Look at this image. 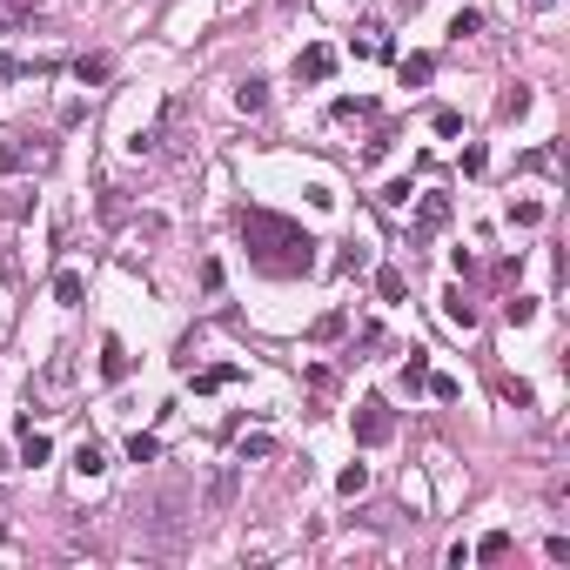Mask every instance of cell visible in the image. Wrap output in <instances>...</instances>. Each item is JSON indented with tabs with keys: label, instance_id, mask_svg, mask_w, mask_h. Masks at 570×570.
<instances>
[{
	"label": "cell",
	"instance_id": "11",
	"mask_svg": "<svg viewBox=\"0 0 570 570\" xmlns=\"http://www.w3.org/2000/svg\"><path fill=\"white\" fill-rule=\"evenodd\" d=\"M154 450H162V443H154V436H128V463H154Z\"/></svg>",
	"mask_w": 570,
	"mask_h": 570
},
{
	"label": "cell",
	"instance_id": "16",
	"mask_svg": "<svg viewBox=\"0 0 570 570\" xmlns=\"http://www.w3.org/2000/svg\"><path fill=\"white\" fill-rule=\"evenodd\" d=\"M356 490H369V470L349 463V470H343V496H356Z\"/></svg>",
	"mask_w": 570,
	"mask_h": 570
},
{
	"label": "cell",
	"instance_id": "4",
	"mask_svg": "<svg viewBox=\"0 0 570 570\" xmlns=\"http://www.w3.org/2000/svg\"><path fill=\"white\" fill-rule=\"evenodd\" d=\"M235 107H241V115H262V107H269V81H241V88H235Z\"/></svg>",
	"mask_w": 570,
	"mask_h": 570
},
{
	"label": "cell",
	"instance_id": "24",
	"mask_svg": "<svg viewBox=\"0 0 570 570\" xmlns=\"http://www.w3.org/2000/svg\"><path fill=\"white\" fill-rule=\"evenodd\" d=\"M20 7H41V0H20Z\"/></svg>",
	"mask_w": 570,
	"mask_h": 570
},
{
	"label": "cell",
	"instance_id": "1",
	"mask_svg": "<svg viewBox=\"0 0 570 570\" xmlns=\"http://www.w3.org/2000/svg\"><path fill=\"white\" fill-rule=\"evenodd\" d=\"M47 162H54V141H47V135L0 141V175H14V168H47Z\"/></svg>",
	"mask_w": 570,
	"mask_h": 570
},
{
	"label": "cell",
	"instance_id": "26",
	"mask_svg": "<svg viewBox=\"0 0 570 570\" xmlns=\"http://www.w3.org/2000/svg\"><path fill=\"white\" fill-rule=\"evenodd\" d=\"M0 524H7V517H0Z\"/></svg>",
	"mask_w": 570,
	"mask_h": 570
},
{
	"label": "cell",
	"instance_id": "25",
	"mask_svg": "<svg viewBox=\"0 0 570 570\" xmlns=\"http://www.w3.org/2000/svg\"><path fill=\"white\" fill-rule=\"evenodd\" d=\"M403 7H416V0H403Z\"/></svg>",
	"mask_w": 570,
	"mask_h": 570
},
{
	"label": "cell",
	"instance_id": "3",
	"mask_svg": "<svg viewBox=\"0 0 570 570\" xmlns=\"http://www.w3.org/2000/svg\"><path fill=\"white\" fill-rule=\"evenodd\" d=\"M356 436H362V443H383V436H390V409H383V403H362Z\"/></svg>",
	"mask_w": 570,
	"mask_h": 570
},
{
	"label": "cell",
	"instance_id": "14",
	"mask_svg": "<svg viewBox=\"0 0 570 570\" xmlns=\"http://www.w3.org/2000/svg\"><path fill=\"white\" fill-rule=\"evenodd\" d=\"M503 550H511V530H490V537L477 543V557H503Z\"/></svg>",
	"mask_w": 570,
	"mask_h": 570
},
{
	"label": "cell",
	"instance_id": "21",
	"mask_svg": "<svg viewBox=\"0 0 570 570\" xmlns=\"http://www.w3.org/2000/svg\"><path fill=\"white\" fill-rule=\"evenodd\" d=\"M450 322H456V329H470V322H477V309H470L463 296H450Z\"/></svg>",
	"mask_w": 570,
	"mask_h": 570
},
{
	"label": "cell",
	"instance_id": "8",
	"mask_svg": "<svg viewBox=\"0 0 570 570\" xmlns=\"http://www.w3.org/2000/svg\"><path fill=\"white\" fill-rule=\"evenodd\" d=\"M256 456H275V436H241V443H235V463H256Z\"/></svg>",
	"mask_w": 570,
	"mask_h": 570
},
{
	"label": "cell",
	"instance_id": "23",
	"mask_svg": "<svg viewBox=\"0 0 570 570\" xmlns=\"http://www.w3.org/2000/svg\"><path fill=\"white\" fill-rule=\"evenodd\" d=\"M7 75H14V54H0V81H7Z\"/></svg>",
	"mask_w": 570,
	"mask_h": 570
},
{
	"label": "cell",
	"instance_id": "6",
	"mask_svg": "<svg viewBox=\"0 0 570 570\" xmlns=\"http://www.w3.org/2000/svg\"><path fill=\"white\" fill-rule=\"evenodd\" d=\"M47 390H67V383H75V349H60L54 362H47V376H41Z\"/></svg>",
	"mask_w": 570,
	"mask_h": 570
},
{
	"label": "cell",
	"instance_id": "18",
	"mask_svg": "<svg viewBox=\"0 0 570 570\" xmlns=\"http://www.w3.org/2000/svg\"><path fill=\"white\" fill-rule=\"evenodd\" d=\"M54 296L67 302V309H75V302H81V275H60V282H54Z\"/></svg>",
	"mask_w": 570,
	"mask_h": 570
},
{
	"label": "cell",
	"instance_id": "5",
	"mask_svg": "<svg viewBox=\"0 0 570 570\" xmlns=\"http://www.w3.org/2000/svg\"><path fill=\"white\" fill-rule=\"evenodd\" d=\"M349 54H362V60L390 54V41H383V28H356V41H349Z\"/></svg>",
	"mask_w": 570,
	"mask_h": 570
},
{
	"label": "cell",
	"instance_id": "13",
	"mask_svg": "<svg viewBox=\"0 0 570 570\" xmlns=\"http://www.w3.org/2000/svg\"><path fill=\"white\" fill-rule=\"evenodd\" d=\"M511 222H517V228H537L543 209H537V202H511Z\"/></svg>",
	"mask_w": 570,
	"mask_h": 570
},
{
	"label": "cell",
	"instance_id": "15",
	"mask_svg": "<svg viewBox=\"0 0 570 570\" xmlns=\"http://www.w3.org/2000/svg\"><path fill=\"white\" fill-rule=\"evenodd\" d=\"M135 235H141V241H162V235H168V222H162V215H141Z\"/></svg>",
	"mask_w": 570,
	"mask_h": 570
},
{
	"label": "cell",
	"instance_id": "12",
	"mask_svg": "<svg viewBox=\"0 0 570 570\" xmlns=\"http://www.w3.org/2000/svg\"><path fill=\"white\" fill-rule=\"evenodd\" d=\"M228 496H235V470H222V477H215V483H209V503H215V511H222Z\"/></svg>",
	"mask_w": 570,
	"mask_h": 570
},
{
	"label": "cell",
	"instance_id": "9",
	"mask_svg": "<svg viewBox=\"0 0 570 570\" xmlns=\"http://www.w3.org/2000/svg\"><path fill=\"white\" fill-rule=\"evenodd\" d=\"M20 463H34V470L47 463V436L41 430H20Z\"/></svg>",
	"mask_w": 570,
	"mask_h": 570
},
{
	"label": "cell",
	"instance_id": "20",
	"mask_svg": "<svg viewBox=\"0 0 570 570\" xmlns=\"http://www.w3.org/2000/svg\"><path fill=\"white\" fill-rule=\"evenodd\" d=\"M75 75H81V81H101V75H107V60H101V54H88V60H75Z\"/></svg>",
	"mask_w": 570,
	"mask_h": 570
},
{
	"label": "cell",
	"instance_id": "10",
	"mask_svg": "<svg viewBox=\"0 0 570 570\" xmlns=\"http://www.w3.org/2000/svg\"><path fill=\"white\" fill-rule=\"evenodd\" d=\"M329 67H336V60H329V47H309V54H302V75H309V81H322Z\"/></svg>",
	"mask_w": 570,
	"mask_h": 570
},
{
	"label": "cell",
	"instance_id": "19",
	"mask_svg": "<svg viewBox=\"0 0 570 570\" xmlns=\"http://www.w3.org/2000/svg\"><path fill=\"white\" fill-rule=\"evenodd\" d=\"M423 376H430V362H423V349H409V369H403V383H409V390H416Z\"/></svg>",
	"mask_w": 570,
	"mask_h": 570
},
{
	"label": "cell",
	"instance_id": "2",
	"mask_svg": "<svg viewBox=\"0 0 570 570\" xmlns=\"http://www.w3.org/2000/svg\"><path fill=\"white\" fill-rule=\"evenodd\" d=\"M101 470H107V450H101V443H94V436H88V443H81V450H75V477H81V483H94V477H101Z\"/></svg>",
	"mask_w": 570,
	"mask_h": 570
},
{
	"label": "cell",
	"instance_id": "22",
	"mask_svg": "<svg viewBox=\"0 0 570 570\" xmlns=\"http://www.w3.org/2000/svg\"><path fill=\"white\" fill-rule=\"evenodd\" d=\"M477 28H483V14H456V20H450V34H456V41H470Z\"/></svg>",
	"mask_w": 570,
	"mask_h": 570
},
{
	"label": "cell",
	"instance_id": "7",
	"mask_svg": "<svg viewBox=\"0 0 570 570\" xmlns=\"http://www.w3.org/2000/svg\"><path fill=\"white\" fill-rule=\"evenodd\" d=\"M101 376H107V383H121V376H128V349H121L115 336L101 343Z\"/></svg>",
	"mask_w": 570,
	"mask_h": 570
},
{
	"label": "cell",
	"instance_id": "17",
	"mask_svg": "<svg viewBox=\"0 0 570 570\" xmlns=\"http://www.w3.org/2000/svg\"><path fill=\"white\" fill-rule=\"evenodd\" d=\"M443 215H450V202H443V195H430V202H423V228H436Z\"/></svg>",
	"mask_w": 570,
	"mask_h": 570
}]
</instances>
